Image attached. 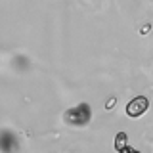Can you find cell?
<instances>
[{
  "mask_svg": "<svg viewBox=\"0 0 153 153\" xmlns=\"http://www.w3.org/2000/svg\"><path fill=\"white\" fill-rule=\"evenodd\" d=\"M63 123L71 126H84L90 123V105L88 103H79L76 107H71L63 113Z\"/></svg>",
  "mask_w": 153,
  "mask_h": 153,
  "instance_id": "6da1fadb",
  "label": "cell"
},
{
  "mask_svg": "<svg viewBox=\"0 0 153 153\" xmlns=\"http://www.w3.org/2000/svg\"><path fill=\"white\" fill-rule=\"evenodd\" d=\"M147 107H149V100H147L146 96H138V98H134L132 102L126 105V115L132 117V119H138L147 111Z\"/></svg>",
  "mask_w": 153,
  "mask_h": 153,
  "instance_id": "7a4b0ae2",
  "label": "cell"
},
{
  "mask_svg": "<svg viewBox=\"0 0 153 153\" xmlns=\"http://www.w3.org/2000/svg\"><path fill=\"white\" fill-rule=\"evenodd\" d=\"M115 149H117V153H140V151L126 146V134L124 132L117 134V138H115Z\"/></svg>",
  "mask_w": 153,
  "mask_h": 153,
  "instance_id": "3957f363",
  "label": "cell"
},
{
  "mask_svg": "<svg viewBox=\"0 0 153 153\" xmlns=\"http://www.w3.org/2000/svg\"><path fill=\"white\" fill-rule=\"evenodd\" d=\"M113 103H115V98H111V100H109V103H105V107H107V109H113V107H111Z\"/></svg>",
  "mask_w": 153,
  "mask_h": 153,
  "instance_id": "277c9868",
  "label": "cell"
},
{
  "mask_svg": "<svg viewBox=\"0 0 153 153\" xmlns=\"http://www.w3.org/2000/svg\"><path fill=\"white\" fill-rule=\"evenodd\" d=\"M147 33H149V25H146V27L142 29V35H147Z\"/></svg>",
  "mask_w": 153,
  "mask_h": 153,
  "instance_id": "5b68a950",
  "label": "cell"
}]
</instances>
